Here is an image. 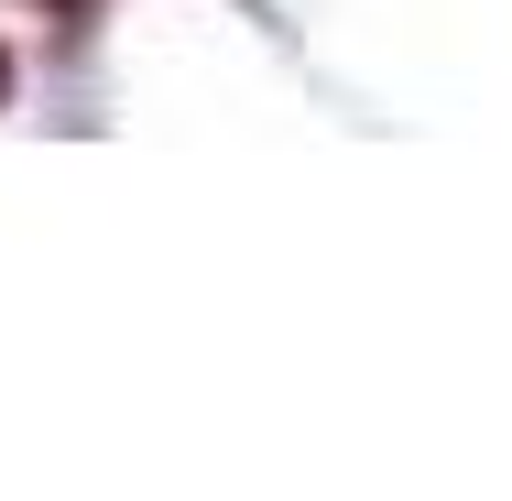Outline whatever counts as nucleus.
Returning a JSON list of instances; mask_svg holds the SVG:
<instances>
[{"label": "nucleus", "instance_id": "1", "mask_svg": "<svg viewBox=\"0 0 512 501\" xmlns=\"http://www.w3.org/2000/svg\"><path fill=\"white\" fill-rule=\"evenodd\" d=\"M0 88H11V66H0Z\"/></svg>", "mask_w": 512, "mask_h": 501}]
</instances>
